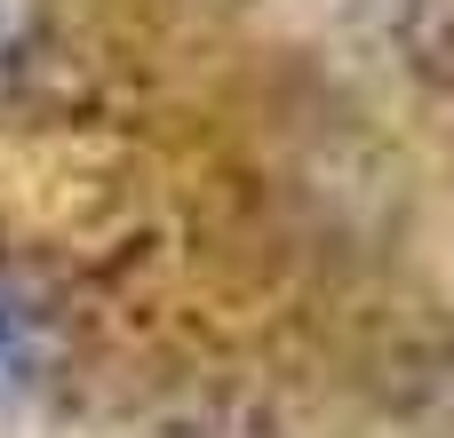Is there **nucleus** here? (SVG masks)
<instances>
[{"label": "nucleus", "instance_id": "f03ea898", "mask_svg": "<svg viewBox=\"0 0 454 438\" xmlns=\"http://www.w3.org/2000/svg\"><path fill=\"white\" fill-rule=\"evenodd\" d=\"M48 40V0H0V80L24 72Z\"/></svg>", "mask_w": 454, "mask_h": 438}, {"label": "nucleus", "instance_id": "f257e3e1", "mask_svg": "<svg viewBox=\"0 0 454 438\" xmlns=\"http://www.w3.org/2000/svg\"><path fill=\"white\" fill-rule=\"evenodd\" d=\"M32 375H40V327H32L24 295L0 287V399H16Z\"/></svg>", "mask_w": 454, "mask_h": 438}]
</instances>
